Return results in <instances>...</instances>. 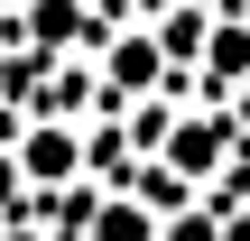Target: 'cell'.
Segmentation results:
<instances>
[{"label": "cell", "mask_w": 250, "mask_h": 241, "mask_svg": "<svg viewBox=\"0 0 250 241\" xmlns=\"http://www.w3.org/2000/svg\"><path fill=\"white\" fill-rule=\"evenodd\" d=\"M102 241H139V214L121 204V214H102Z\"/></svg>", "instance_id": "cell-1"}]
</instances>
